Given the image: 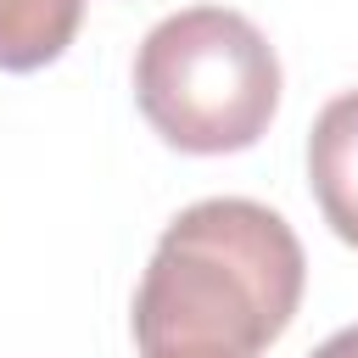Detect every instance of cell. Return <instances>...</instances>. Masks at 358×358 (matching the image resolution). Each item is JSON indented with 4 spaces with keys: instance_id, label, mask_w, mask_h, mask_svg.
Wrapping results in <instances>:
<instances>
[{
    "instance_id": "6da1fadb",
    "label": "cell",
    "mask_w": 358,
    "mask_h": 358,
    "mask_svg": "<svg viewBox=\"0 0 358 358\" xmlns=\"http://www.w3.org/2000/svg\"><path fill=\"white\" fill-rule=\"evenodd\" d=\"M308 257L296 229L246 196L190 201L157 241L134 285V347L179 341L263 352L302 302Z\"/></svg>"
},
{
    "instance_id": "7a4b0ae2",
    "label": "cell",
    "mask_w": 358,
    "mask_h": 358,
    "mask_svg": "<svg viewBox=\"0 0 358 358\" xmlns=\"http://www.w3.org/2000/svg\"><path fill=\"white\" fill-rule=\"evenodd\" d=\"M134 101L173 151L229 157L268 134L280 106V56L252 17L190 6L140 39Z\"/></svg>"
},
{
    "instance_id": "3957f363",
    "label": "cell",
    "mask_w": 358,
    "mask_h": 358,
    "mask_svg": "<svg viewBox=\"0 0 358 358\" xmlns=\"http://www.w3.org/2000/svg\"><path fill=\"white\" fill-rule=\"evenodd\" d=\"M308 185L324 224L358 246V90H341L319 106L308 129Z\"/></svg>"
},
{
    "instance_id": "277c9868",
    "label": "cell",
    "mask_w": 358,
    "mask_h": 358,
    "mask_svg": "<svg viewBox=\"0 0 358 358\" xmlns=\"http://www.w3.org/2000/svg\"><path fill=\"white\" fill-rule=\"evenodd\" d=\"M84 0H0V73L50 67L78 34Z\"/></svg>"
},
{
    "instance_id": "5b68a950",
    "label": "cell",
    "mask_w": 358,
    "mask_h": 358,
    "mask_svg": "<svg viewBox=\"0 0 358 358\" xmlns=\"http://www.w3.org/2000/svg\"><path fill=\"white\" fill-rule=\"evenodd\" d=\"M308 358H358V324H347V330H336V336H324Z\"/></svg>"
},
{
    "instance_id": "8992f818",
    "label": "cell",
    "mask_w": 358,
    "mask_h": 358,
    "mask_svg": "<svg viewBox=\"0 0 358 358\" xmlns=\"http://www.w3.org/2000/svg\"><path fill=\"white\" fill-rule=\"evenodd\" d=\"M140 358H246V352H207V347H173V341H157V347H140Z\"/></svg>"
}]
</instances>
